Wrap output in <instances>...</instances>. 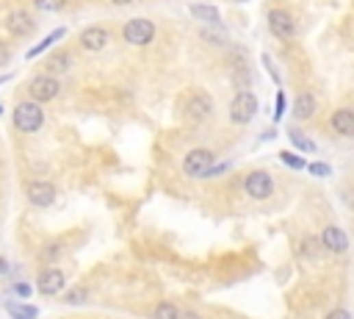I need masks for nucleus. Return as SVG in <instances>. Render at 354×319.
Listing matches in <instances>:
<instances>
[{
    "instance_id": "nucleus-17",
    "label": "nucleus",
    "mask_w": 354,
    "mask_h": 319,
    "mask_svg": "<svg viewBox=\"0 0 354 319\" xmlns=\"http://www.w3.org/2000/svg\"><path fill=\"white\" fill-rule=\"evenodd\" d=\"M191 14L202 23H210V25H216L219 23V12L214 6H191Z\"/></svg>"
},
{
    "instance_id": "nucleus-34",
    "label": "nucleus",
    "mask_w": 354,
    "mask_h": 319,
    "mask_svg": "<svg viewBox=\"0 0 354 319\" xmlns=\"http://www.w3.org/2000/svg\"><path fill=\"white\" fill-rule=\"evenodd\" d=\"M6 270H9V264H6L3 259H0V272H6Z\"/></svg>"
},
{
    "instance_id": "nucleus-3",
    "label": "nucleus",
    "mask_w": 354,
    "mask_h": 319,
    "mask_svg": "<svg viewBox=\"0 0 354 319\" xmlns=\"http://www.w3.org/2000/svg\"><path fill=\"white\" fill-rule=\"evenodd\" d=\"M122 36H125L127 45L144 47V45H150V42L155 39V23H150V20H130V23L125 25Z\"/></svg>"
},
{
    "instance_id": "nucleus-29",
    "label": "nucleus",
    "mask_w": 354,
    "mask_h": 319,
    "mask_svg": "<svg viewBox=\"0 0 354 319\" xmlns=\"http://www.w3.org/2000/svg\"><path fill=\"white\" fill-rule=\"evenodd\" d=\"M302 252H305V255H310V259H313V255H316V239H305V244H302Z\"/></svg>"
},
{
    "instance_id": "nucleus-12",
    "label": "nucleus",
    "mask_w": 354,
    "mask_h": 319,
    "mask_svg": "<svg viewBox=\"0 0 354 319\" xmlns=\"http://www.w3.org/2000/svg\"><path fill=\"white\" fill-rule=\"evenodd\" d=\"M210 111H214V100H210L205 92L194 95V97L186 103V117H188V119H205V117H210Z\"/></svg>"
},
{
    "instance_id": "nucleus-20",
    "label": "nucleus",
    "mask_w": 354,
    "mask_h": 319,
    "mask_svg": "<svg viewBox=\"0 0 354 319\" xmlns=\"http://www.w3.org/2000/svg\"><path fill=\"white\" fill-rule=\"evenodd\" d=\"M86 300H89V292H86V289H81V286L66 292V303H69V305H84Z\"/></svg>"
},
{
    "instance_id": "nucleus-15",
    "label": "nucleus",
    "mask_w": 354,
    "mask_h": 319,
    "mask_svg": "<svg viewBox=\"0 0 354 319\" xmlns=\"http://www.w3.org/2000/svg\"><path fill=\"white\" fill-rule=\"evenodd\" d=\"M313 114H316V97L310 92H302L294 103V117L296 119H310Z\"/></svg>"
},
{
    "instance_id": "nucleus-16",
    "label": "nucleus",
    "mask_w": 354,
    "mask_h": 319,
    "mask_svg": "<svg viewBox=\"0 0 354 319\" xmlns=\"http://www.w3.org/2000/svg\"><path fill=\"white\" fill-rule=\"evenodd\" d=\"M69 67H73V56H69V53H53V56L45 61L47 75H53V73H66Z\"/></svg>"
},
{
    "instance_id": "nucleus-2",
    "label": "nucleus",
    "mask_w": 354,
    "mask_h": 319,
    "mask_svg": "<svg viewBox=\"0 0 354 319\" xmlns=\"http://www.w3.org/2000/svg\"><path fill=\"white\" fill-rule=\"evenodd\" d=\"M210 169H214V153L205 147H197L183 158V172L191 178H207Z\"/></svg>"
},
{
    "instance_id": "nucleus-26",
    "label": "nucleus",
    "mask_w": 354,
    "mask_h": 319,
    "mask_svg": "<svg viewBox=\"0 0 354 319\" xmlns=\"http://www.w3.org/2000/svg\"><path fill=\"white\" fill-rule=\"evenodd\" d=\"M263 67L268 70V75H271L274 81H279V73H277V67H274V64H271V58H268V56H263Z\"/></svg>"
},
{
    "instance_id": "nucleus-21",
    "label": "nucleus",
    "mask_w": 354,
    "mask_h": 319,
    "mask_svg": "<svg viewBox=\"0 0 354 319\" xmlns=\"http://www.w3.org/2000/svg\"><path fill=\"white\" fill-rule=\"evenodd\" d=\"M279 161L288 164V167H294V169H307L305 158H302V156H294V153H279Z\"/></svg>"
},
{
    "instance_id": "nucleus-31",
    "label": "nucleus",
    "mask_w": 354,
    "mask_h": 319,
    "mask_svg": "<svg viewBox=\"0 0 354 319\" xmlns=\"http://www.w3.org/2000/svg\"><path fill=\"white\" fill-rule=\"evenodd\" d=\"M14 292H17L20 297H28V294H31V286H28V283H14Z\"/></svg>"
},
{
    "instance_id": "nucleus-1",
    "label": "nucleus",
    "mask_w": 354,
    "mask_h": 319,
    "mask_svg": "<svg viewBox=\"0 0 354 319\" xmlns=\"http://www.w3.org/2000/svg\"><path fill=\"white\" fill-rule=\"evenodd\" d=\"M42 122H45V111H42L39 103H34V100L17 103V108H14V128H17V131L36 134L42 128Z\"/></svg>"
},
{
    "instance_id": "nucleus-5",
    "label": "nucleus",
    "mask_w": 354,
    "mask_h": 319,
    "mask_svg": "<svg viewBox=\"0 0 354 319\" xmlns=\"http://www.w3.org/2000/svg\"><path fill=\"white\" fill-rule=\"evenodd\" d=\"M257 114V97L252 92H238L230 103V119L236 125H246Z\"/></svg>"
},
{
    "instance_id": "nucleus-4",
    "label": "nucleus",
    "mask_w": 354,
    "mask_h": 319,
    "mask_svg": "<svg viewBox=\"0 0 354 319\" xmlns=\"http://www.w3.org/2000/svg\"><path fill=\"white\" fill-rule=\"evenodd\" d=\"M244 191L252 198V200H266V198H271L274 195V180H271V175L268 172H263V169H255V172H249L246 175V180H244Z\"/></svg>"
},
{
    "instance_id": "nucleus-9",
    "label": "nucleus",
    "mask_w": 354,
    "mask_h": 319,
    "mask_svg": "<svg viewBox=\"0 0 354 319\" xmlns=\"http://www.w3.org/2000/svg\"><path fill=\"white\" fill-rule=\"evenodd\" d=\"M64 283H66L64 272L53 267V270H45V272L39 275V283H36V289H39V294H45V297H53V294H58V292L64 289Z\"/></svg>"
},
{
    "instance_id": "nucleus-13",
    "label": "nucleus",
    "mask_w": 354,
    "mask_h": 319,
    "mask_svg": "<svg viewBox=\"0 0 354 319\" xmlns=\"http://www.w3.org/2000/svg\"><path fill=\"white\" fill-rule=\"evenodd\" d=\"M108 39H111V34H108L105 28H100V25H92V28H86V31L81 34V45H84L89 53L103 50V47L108 45Z\"/></svg>"
},
{
    "instance_id": "nucleus-6",
    "label": "nucleus",
    "mask_w": 354,
    "mask_h": 319,
    "mask_svg": "<svg viewBox=\"0 0 354 319\" xmlns=\"http://www.w3.org/2000/svg\"><path fill=\"white\" fill-rule=\"evenodd\" d=\"M61 84L53 78V75H36L31 84H28V95L34 103H50L55 95H58Z\"/></svg>"
},
{
    "instance_id": "nucleus-14",
    "label": "nucleus",
    "mask_w": 354,
    "mask_h": 319,
    "mask_svg": "<svg viewBox=\"0 0 354 319\" xmlns=\"http://www.w3.org/2000/svg\"><path fill=\"white\" fill-rule=\"evenodd\" d=\"M318 239H321V244H324L329 252H346V247H349V239H346V233H343L340 228H335V225L324 228Z\"/></svg>"
},
{
    "instance_id": "nucleus-25",
    "label": "nucleus",
    "mask_w": 354,
    "mask_h": 319,
    "mask_svg": "<svg viewBox=\"0 0 354 319\" xmlns=\"http://www.w3.org/2000/svg\"><path fill=\"white\" fill-rule=\"evenodd\" d=\"M282 111H286V95L277 92V108H274V122L282 119Z\"/></svg>"
},
{
    "instance_id": "nucleus-19",
    "label": "nucleus",
    "mask_w": 354,
    "mask_h": 319,
    "mask_svg": "<svg viewBox=\"0 0 354 319\" xmlns=\"http://www.w3.org/2000/svg\"><path fill=\"white\" fill-rule=\"evenodd\" d=\"M155 319H180V308L175 303H161L155 308Z\"/></svg>"
},
{
    "instance_id": "nucleus-8",
    "label": "nucleus",
    "mask_w": 354,
    "mask_h": 319,
    "mask_svg": "<svg viewBox=\"0 0 354 319\" xmlns=\"http://www.w3.org/2000/svg\"><path fill=\"white\" fill-rule=\"evenodd\" d=\"M25 195H28V203H31V206L47 209V206H53V200H55V186L47 183V180H34V183H28Z\"/></svg>"
},
{
    "instance_id": "nucleus-7",
    "label": "nucleus",
    "mask_w": 354,
    "mask_h": 319,
    "mask_svg": "<svg viewBox=\"0 0 354 319\" xmlns=\"http://www.w3.org/2000/svg\"><path fill=\"white\" fill-rule=\"evenodd\" d=\"M268 28L277 39H286V42L294 39V34H296V23L286 9H271L268 12Z\"/></svg>"
},
{
    "instance_id": "nucleus-11",
    "label": "nucleus",
    "mask_w": 354,
    "mask_h": 319,
    "mask_svg": "<svg viewBox=\"0 0 354 319\" xmlns=\"http://www.w3.org/2000/svg\"><path fill=\"white\" fill-rule=\"evenodd\" d=\"M329 125L338 137H354V111L351 108H338L332 117H329Z\"/></svg>"
},
{
    "instance_id": "nucleus-24",
    "label": "nucleus",
    "mask_w": 354,
    "mask_h": 319,
    "mask_svg": "<svg viewBox=\"0 0 354 319\" xmlns=\"http://www.w3.org/2000/svg\"><path fill=\"white\" fill-rule=\"evenodd\" d=\"M307 169H310L316 178H327V175L332 172V167H329V164H324V161H316V164H310Z\"/></svg>"
},
{
    "instance_id": "nucleus-10",
    "label": "nucleus",
    "mask_w": 354,
    "mask_h": 319,
    "mask_svg": "<svg viewBox=\"0 0 354 319\" xmlns=\"http://www.w3.org/2000/svg\"><path fill=\"white\" fill-rule=\"evenodd\" d=\"M6 28H9L14 36H28V34L36 31V23H34V17H31L28 12H12V14L6 17Z\"/></svg>"
},
{
    "instance_id": "nucleus-30",
    "label": "nucleus",
    "mask_w": 354,
    "mask_h": 319,
    "mask_svg": "<svg viewBox=\"0 0 354 319\" xmlns=\"http://www.w3.org/2000/svg\"><path fill=\"white\" fill-rule=\"evenodd\" d=\"M42 255H45V261H55V255H58V244H50Z\"/></svg>"
},
{
    "instance_id": "nucleus-32",
    "label": "nucleus",
    "mask_w": 354,
    "mask_h": 319,
    "mask_svg": "<svg viewBox=\"0 0 354 319\" xmlns=\"http://www.w3.org/2000/svg\"><path fill=\"white\" fill-rule=\"evenodd\" d=\"M180 319H202L197 311H180Z\"/></svg>"
},
{
    "instance_id": "nucleus-22",
    "label": "nucleus",
    "mask_w": 354,
    "mask_h": 319,
    "mask_svg": "<svg viewBox=\"0 0 354 319\" xmlns=\"http://www.w3.org/2000/svg\"><path fill=\"white\" fill-rule=\"evenodd\" d=\"M61 36H64V28H58V31H53V34H50V36H47L45 42H39V45H36V47H34V50H31L28 56H36V53H42L45 47H50V45H53V42H58Z\"/></svg>"
},
{
    "instance_id": "nucleus-27",
    "label": "nucleus",
    "mask_w": 354,
    "mask_h": 319,
    "mask_svg": "<svg viewBox=\"0 0 354 319\" xmlns=\"http://www.w3.org/2000/svg\"><path fill=\"white\" fill-rule=\"evenodd\" d=\"M327 319H351V314H349L346 308H335V311L327 314Z\"/></svg>"
},
{
    "instance_id": "nucleus-33",
    "label": "nucleus",
    "mask_w": 354,
    "mask_h": 319,
    "mask_svg": "<svg viewBox=\"0 0 354 319\" xmlns=\"http://www.w3.org/2000/svg\"><path fill=\"white\" fill-rule=\"evenodd\" d=\"M114 6H127V3H133V0H111Z\"/></svg>"
},
{
    "instance_id": "nucleus-28",
    "label": "nucleus",
    "mask_w": 354,
    "mask_h": 319,
    "mask_svg": "<svg viewBox=\"0 0 354 319\" xmlns=\"http://www.w3.org/2000/svg\"><path fill=\"white\" fill-rule=\"evenodd\" d=\"M12 58V47L9 45H3V42H0V67H3V64Z\"/></svg>"
},
{
    "instance_id": "nucleus-23",
    "label": "nucleus",
    "mask_w": 354,
    "mask_h": 319,
    "mask_svg": "<svg viewBox=\"0 0 354 319\" xmlns=\"http://www.w3.org/2000/svg\"><path fill=\"white\" fill-rule=\"evenodd\" d=\"M34 3H36L39 12H58L66 0H34Z\"/></svg>"
},
{
    "instance_id": "nucleus-18",
    "label": "nucleus",
    "mask_w": 354,
    "mask_h": 319,
    "mask_svg": "<svg viewBox=\"0 0 354 319\" xmlns=\"http://www.w3.org/2000/svg\"><path fill=\"white\" fill-rule=\"evenodd\" d=\"M288 137H291V142H294L299 150H305V153H313V150H316L313 139H307L302 131H296V128H291V131H288Z\"/></svg>"
}]
</instances>
